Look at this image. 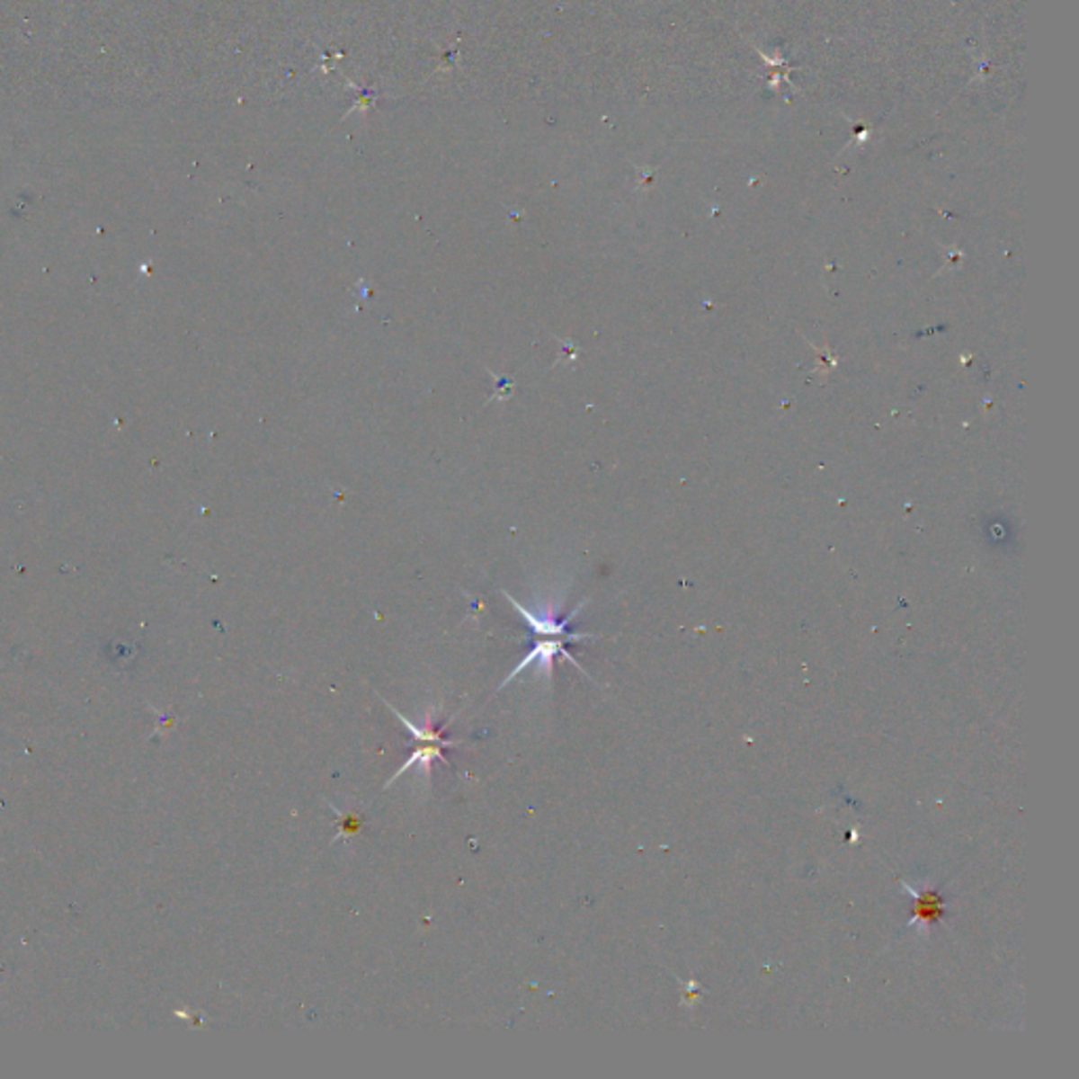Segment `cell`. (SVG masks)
<instances>
[{
  "mask_svg": "<svg viewBox=\"0 0 1079 1079\" xmlns=\"http://www.w3.org/2000/svg\"><path fill=\"white\" fill-rule=\"evenodd\" d=\"M567 643H574V641L567 639V637H547V639H544V641H536V643H533V647L530 649V652L525 654V658L521 660L519 664L513 668L511 674H508L504 682L500 683L498 690H502V688H504V685L511 683L514 677H519V674L523 673L525 668H530V666H536V673L540 674V677L550 679V674H553V666H555V658H557V655H563V658L569 660V662H572V664H575V666L580 668L582 673H584V668H582L580 662L575 660L574 655L567 652Z\"/></svg>",
  "mask_w": 1079,
  "mask_h": 1079,
  "instance_id": "obj_1",
  "label": "cell"
},
{
  "mask_svg": "<svg viewBox=\"0 0 1079 1079\" xmlns=\"http://www.w3.org/2000/svg\"><path fill=\"white\" fill-rule=\"evenodd\" d=\"M504 594H506V599L511 601V605L514 607V610H517L519 614L523 616V620L527 622V627H530V630H531L533 635H538V637H567V639H572V641H582V639H588V637H593V635H584V633H569V622H572L574 618L578 616V611L582 610V605L575 607L572 614H567L566 618H557L553 614V611H542V614H536V611L527 610V607L521 605L519 601H514L508 593H504Z\"/></svg>",
  "mask_w": 1079,
  "mask_h": 1079,
  "instance_id": "obj_2",
  "label": "cell"
},
{
  "mask_svg": "<svg viewBox=\"0 0 1079 1079\" xmlns=\"http://www.w3.org/2000/svg\"><path fill=\"white\" fill-rule=\"evenodd\" d=\"M913 905H911V923H919L923 930L934 928L947 917V898L938 887L923 886L922 890H913L909 887Z\"/></svg>",
  "mask_w": 1079,
  "mask_h": 1079,
  "instance_id": "obj_3",
  "label": "cell"
},
{
  "mask_svg": "<svg viewBox=\"0 0 1079 1079\" xmlns=\"http://www.w3.org/2000/svg\"><path fill=\"white\" fill-rule=\"evenodd\" d=\"M443 749H450V746H445V745H437V742H428L426 746H420L418 751H414L412 755H409L407 762L403 763V768L395 771V776H392L390 780L386 782V787H390V784L395 782L397 778H401V776L405 774V771H407L409 768H412V765H420V768L424 770V774H431V770H432V762H443V763L447 762L445 755H443Z\"/></svg>",
  "mask_w": 1079,
  "mask_h": 1079,
  "instance_id": "obj_4",
  "label": "cell"
},
{
  "mask_svg": "<svg viewBox=\"0 0 1079 1079\" xmlns=\"http://www.w3.org/2000/svg\"><path fill=\"white\" fill-rule=\"evenodd\" d=\"M388 709L392 710V715H397L398 719L403 721V726L407 727V732L414 736V740H415V742H437V745H445V746H450V749H451V746H456V745H458V742H447V740L443 738L445 727H441L439 732H434V729H432V723H431V717H428V719H426V726H422V727H420V726H415V723H412V721H409V719H405V717H403L401 713H397V709H392L390 704H388Z\"/></svg>",
  "mask_w": 1079,
  "mask_h": 1079,
  "instance_id": "obj_5",
  "label": "cell"
},
{
  "mask_svg": "<svg viewBox=\"0 0 1079 1079\" xmlns=\"http://www.w3.org/2000/svg\"><path fill=\"white\" fill-rule=\"evenodd\" d=\"M335 812H337V816H340V818H342V826H340V835H337V837H335V842H337V839H344V837H351V835H352V833H357V831H359V826H361V820H359V818H357V816H354V814H346V816H344V814H342V809H335Z\"/></svg>",
  "mask_w": 1079,
  "mask_h": 1079,
  "instance_id": "obj_6",
  "label": "cell"
}]
</instances>
